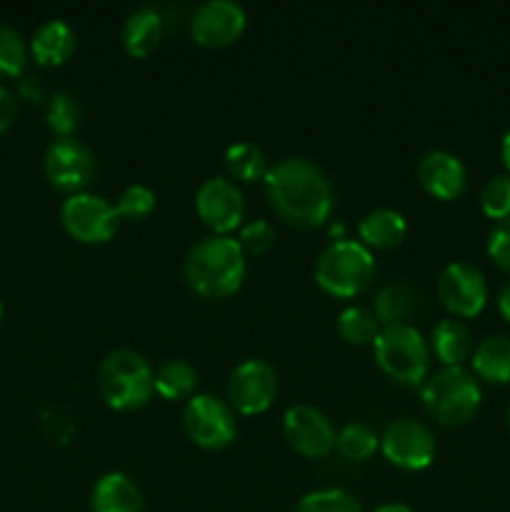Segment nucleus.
Returning a JSON list of instances; mask_svg holds the SVG:
<instances>
[{
    "label": "nucleus",
    "mask_w": 510,
    "mask_h": 512,
    "mask_svg": "<svg viewBox=\"0 0 510 512\" xmlns=\"http://www.w3.org/2000/svg\"><path fill=\"white\" fill-rule=\"evenodd\" d=\"M98 390L105 405L120 413L145 408L155 393V373L148 358L133 348H115L100 360Z\"/></svg>",
    "instance_id": "nucleus-3"
},
{
    "label": "nucleus",
    "mask_w": 510,
    "mask_h": 512,
    "mask_svg": "<svg viewBox=\"0 0 510 512\" xmlns=\"http://www.w3.org/2000/svg\"><path fill=\"white\" fill-rule=\"evenodd\" d=\"M163 30L165 18L160 13V8H155V5H138L123 20L120 40H123V48L133 58H145V55H150L160 45Z\"/></svg>",
    "instance_id": "nucleus-18"
},
{
    "label": "nucleus",
    "mask_w": 510,
    "mask_h": 512,
    "mask_svg": "<svg viewBox=\"0 0 510 512\" xmlns=\"http://www.w3.org/2000/svg\"><path fill=\"white\" fill-rule=\"evenodd\" d=\"M438 298L453 318H475L488 303V283L485 275L475 268L473 263H455L445 265L438 278Z\"/></svg>",
    "instance_id": "nucleus-14"
},
{
    "label": "nucleus",
    "mask_w": 510,
    "mask_h": 512,
    "mask_svg": "<svg viewBox=\"0 0 510 512\" xmlns=\"http://www.w3.org/2000/svg\"><path fill=\"white\" fill-rule=\"evenodd\" d=\"M283 435L290 448L303 458H325L335 450V430L333 420L318 410L315 405H293L283 415Z\"/></svg>",
    "instance_id": "nucleus-13"
},
{
    "label": "nucleus",
    "mask_w": 510,
    "mask_h": 512,
    "mask_svg": "<svg viewBox=\"0 0 510 512\" xmlns=\"http://www.w3.org/2000/svg\"><path fill=\"white\" fill-rule=\"evenodd\" d=\"M18 118V100L5 85H0V135L10 128Z\"/></svg>",
    "instance_id": "nucleus-35"
},
{
    "label": "nucleus",
    "mask_w": 510,
    "mask_h": 512,
    "mask_svg": "<svg viewBox=\"0 0 510 512\" xmlns=\"http://www.w3.org/2000/svg\"><path fill=\"white\" fill-rule=\"evenodd\" d=\"M238 243L245 255H263L275 245V228L270 220H248L240 225Z\"/></svg>",
    "instance_id": "nucleus-33"
},
{
    "label": "nucleus",
    "mask_w": 510,
    "mask_h": 512,
    "mask_svg": "<svg viewBox=\"0 0 510 512\" xmlns=\"http://www.w3.org/2000/svg\"><path fill=\"white\" fill-rule=\"evenodd\" d=\"M385 458L403 470H425L435 460L433 430L415 418H395L380 435Z\"/></svg>",
    "instance_id": "nucleus-11"
},
{
    "label": "nucleus",
    "mask_w": 510,
    "mask_h": 512,
    "mask_svg": "<svg viewBox=\"0 0 510 512\" xmlns=\"http://www.w3.org/2000/svg\"><path fill=\"white\" fill-rule=\"evenodd\" d=\"M143 490L130 475L105 473L90 493V512H143Z\"/></svg>",
    "instance_id": "nucleus-17"
},
{
    "label": "nucleus",
    "mask_w": 510,
    "mask_h": 512,
    "mask_svg": "<svg viewBox=\"0 0 510 512\" xmlns=\"http://www.w3.org/2000/svg\"><path fill=\"white\" fill-rule=\"evenodd\" d=\"M80 110L78 98L68 90H58L48 98V105H45V123H48L50 133L55 138H68L73 135V130L80 125Z\"/></svg>",
    "instance_id": "nucleus-28"
},
{
    "label": "nucleus",
    "mask_w": 510,
    "mask_h": 512,
    "mask_svg": "<svg viewBox=\"0 0 510 512\" xmlns=\"http://www.w3.org/2000/svg\"><path fill=\"white\" fill-rule=\"evenodd\" d=\"M28 60L25 40L13 25L0 23V78H18Z\"/></svg>",
    "instance_id": "nucleus-31"
},
{
    "label": "nucleus",
    "mask_w": 510,
    "mask_h": 512,
    "mask_svg": "<svg viewBox=\"0 0 510 512\" xmlns=\"http://www.w3.org/2000/svg\"><path fill=\"white\" fill-rule=\"evenodd\" d=\"M295 512H363V505L348 490L323 488L305 493L295 505Z\"/></svg>",
    "instance_id": "nucleus-29"
},
{
    "label": "nucleus",
    "mask_w": 510,
    "mask_h": 512,
    "mask_svg": "<svg viewBox=\"0 0 510 512\" xmlns=\"http://www.w3.org/2000/svg\"><path fill=\"white\" fill-rule=\"evenodd\" d=\"M508 430H510V405H508Z\"/></svg>",
    "instance_id": "nucleus-41"
},
{
    "label": "nucleus",
    "mask_w": 510,
    "mask_h": 512,
    "mask_svg": "<svg viewBox=\"0 0 510 512\" xmlns=\"http://www.w3.org/2000/svg\"><path fill=\"white\" fill-rule=\"evenodd\" d=\"M420 400H423L425 413L435 423L458 428L478 413L483 390H480V380L468 368L450 365L425 378V383L420 385Z\"/></svg>",
    "instance_id": "nucleus-4"
},
{
    "label": "nucleus",
    "mask_w": 510,
    "mask_h": 512,
    "mask_svg": "<svg viewBox=\"0 0 510 512\" xmlns=\"http://www.w3.org/2000/svg\"><path fill=\"white\" fill-rule=\"evenodd\" d=\"M195 388H198V370L188 360H165L155 370V390L165 400H190L195 395Z\"/></svg>",
    "instance_id": "nucleus-25"
},
{
    "label": "nucleus",
    "mask_w": 510,
    "mask_h": 512,
    "mask_svg": "<svg viewBox=\"0 0 510 512\" xmlns=\"http://www.w3.org/2000/svg\"><path fill=\"white\" fill-rule=\"evenodd\" d=\"M245 253L233 235H205L195 240L183 260L185 283L208 300H223L245 280Z\"/></svg>",
    "instance_id": "nucleus-2"
},
{
    "label": "nucleus",
    "mask_w": 510,
    "mask_h": 512,
    "mask_svg": "<svg viewBox=\"0 0 510 512\" xmlns=\"http://www.w3.org/2000/svg\"><path fill=\"white\" fill-rule=\"evenodd\" d=\"M360 243L370 250L398 248L408 235V220L395 208H373L358 223Z\"/></svg>",
    "instance_id": "nucleus-20"
},
{
    "label": "nucleus",
    "mask_w": 510,
    "mask_h": 512,
    "mask_svg": "<svg viewBox=\"0 0 510 512\" xmlns=\"http://www.w3.org/2000/svg\"><path fill=\"white\" fill-rule=\"evenodd\" d=\"M373 358L380 373L395 385L418 388L430 375V345L410 323L385 325L373 343Z\"/></svg>",
    "instance_id": "nucleus-5"
},
{
    "label": "nucleus",
    "mask_w": 510,
    "mask_h": 512,
    "mask_svg": "<svg viewBox=\"0 0 510 512\" xmlns=\"http://www.w3.org/2000/svg\"><path fill=\"white\" fill-rule=\"evenodd\" d=\"M158 195L150 185L143 183H130L120 190L118 200H115V210H118L120 220H130V223H140L148 218L155 210Z\"/></svg>",
    "instance_id": "nucleus-30"
},
{
    "label": "nucleus",
    "mask_w": 510,
    "mask_h": 512,
    "mask_svg": "<svg viewBox=\"0 0 510 512\" xmlns=\"http://www.w3.org/2000/svg\"><path fill=\"white\" fill-rule=\"evenodd\" d=\"M375 280V255L360 240L335 238L315 260V283L333 298H355Z\"/></svg>",
    "instance_id": "nucleus-6"
},
{
    "label": "nucleus",
    "mask_w": 510,
    "mask_h": 512,
    "mask_svg": "<svg viewBox=\"0 0 510 512\" xmlns=\"http://www.w3.org/2000/svg\"><path fill=\"white\" fill-rule=\"evenodd\" d=\"M418 183L438 200H455L465 193L468 168L455 153L443 148L428 150L418 160Z\"/></svg>",
    "instance_id": "nucleus-16"
},
{
    "label": "nucleus",
    "mask_w": 510,
    "mask_h": 512,
    "mask_svg": "<svg viewBox=\"0 0 510 512\" xmlns=\"http://www.w3.org/2000/svg\"><path fill=\"white\" fill-rule=\"evenodd\" d=\"M500 158H503L505 170H508L510 175V130L503 135V143H500Z\"/></svg>",
    "instance_id": "nucleus-38"
},
{
    "label": "nucleus",
    "mask_w": 510,
    "mask_h": 512,
    "mask_svg": "<svg viewBox=\"0 0 510 512\" xmlns=\"http://www.w3.org/2000/svg\"><path fill=\"white\" fill-rule=\"evenodd\" d=\"M75 30L68 20L50 18L35 28L30 38V53L40 65H63L75 53Z\"/></svg>",
    "instance_id": "nucleus-19"
},
{
    "label": "nucleus",
    "mask_w": 510,
    "mask_h": 512,
    "mask_svg": "<svg viewBox=\"0 0 510 512\" xmlns=\"http://www.w3.org/2000/svg\"><path fill=\"white\" fill-rule=\"evenodd\" d=\"M0 323H3V303H0Z\"/></svg>",
    "instance_id": "nucleus-40"
},
{
    "label": "nucleus",
    "mask_w": 510,
    "mask_h": 512,
    "mask_svg": "<svg viewBox=\"0 0 510 512\" xmlns=\"http://www.w3.org/2000/svg\"><path fill=\"white\" fill-rule=\"evenodd\" d=\"M430 353L443 363V368L450 365H463L473 355V333L468 325L458 318H443L435 323L433 333H430Z\"/></svg>",
    "instance_id": "nucleus-22"
},
{
    "label": "nucleus",
    "mask_w": 510,
    "mask_h": 512,
    "mask_svg": "<svg viewBox=\"0 0 510 512\" xmlns=\"http://www.w3.org/2000/svg\"><path fill=\"white\" fill-rule=\"evenodd\" d=\"M470 373L490 385H510V338L490 335L475 345L470 355Z\"/></svg>",
    "instance_id": "nucleus-21"
},
{
    "label": "nucleus",
    "mask_w": 510,
    "mask_h": 512,
    "mask_svg": "<svg viewBox=\"0 0 510 512\" xmlns=\"http://www.w3.org/2000/svg\"><path fill=\"white\" fill-rule=\"evenodd\" d=\"M183 430L203 450H223L238 438V420L228 400L210 393H198L185 403Z\"/></svg>",
    "instance_id": "nucleus-7"
},
{
    "label": "nucleus",
    "mask_w": 510,
    "mask_h": 512,
    "mask_svg": "<svg viewBox=\"0 0 510 512\" xmlns=\"http://www.w3.org/2000/svg\"><path fill=\"white\" fill-rule=\"evenodd\" d=\"M223 160L230 180H235V183H255V180H263L270 170L268 155L263 153V148L248 143V140L228 145Z\"/></svg>",
    "instance_id": "nucleus-24"
},
{
    "label": "nucleus",
    "mask_w": 510,
    "mask_h": 512,
    "mask_svg": "<svg viewBox=\"0 0 510 512\" xmlns=\"http://www.w3.org/2000/svg\"><path fill=\"white\" fill-rule=\"evenodd\" d=\"M373 512H413V508L405 503H383V505H378Z\"/></svg>",
    "instance_id": "nucleus-39"
},
{
    "label": "nucleus",
    "mask_w": 510,
    "mask_h": 512,
    "mask_svg": "<svg viewBox=\"0 0 510 512\" xmlns=\"http://www.w3.org/2000/svg\"><path fill=\"white\" fill-rule=\"evenodd\" d=\"M278 395V373L263 358H248L228 375V403L243 415H258L273 405Z\"/></svg>",
    "instance_id": "nucleus-10"
},
{
    "label": "nucleus",
    "mask_w": 510,
    "mask_h": 512,
    "mask_svg": "<svg viewBox=\"0 0 510 512\" xmlns=\"http://www.w3.org/2000/svg\"><path fill=\"white\" fill-rule=\"evenodd\" d=\"M60 220H63V228L85 245L108 243L118 233L120 225L115 205L105 200L103 195L85 193V190L63 200Z\"/></svg>",
    "instance_id": "nucleus-9"
},
{
    "label": "nucleus",
    "mask_w": 510,
    "mask_h": 512,
    "mask_svg": "<svg viewBox=\"0 0 510 512\" xmlns=\"http://www.w3.org/2000/svg\"><path fill=\"white\" fill-rule=\"evenodd\" d=\"M335 328H338V335L345 343L373 345L383 325L378 323V318H375V313L370 308H363V305H348V308L338 315V320H335Z\"/></svg>",
    "instance_id": "nucleus-27"
},
{
    "label": "nucleus",
    "mask_w": 510,
    "mask_h": 512,
    "mask_svg": "<svg viewBox=\"0 0 510 512\" xmlns=\"http://www.w3.org/2000/svg\"><path fill=\"white\" fill-rule=\"evenodd\" d=\"M480 208L488 218L498 220L510 218V175H493L480 190Z\"/></svg>",
    "instance_id": "nucleus-32"
},
{
    "label": "nucleus",
    "mask_w": 510,
    "mask_h": 512,
    "mask_svg": "<svg viewBox=\"0 0 510 512\" xmlns=\"http://www.w3.org/2000/svg\"><path fill=\"white\" fill-rule=\"evenodd\" d=\"M43 170L53 188L70 195L83 193L85 185L95 178L98 158L85 140L68 135L50 140L43 155Z\"/></svg>",
    "instance_id": "nucleus-8"
},
{
    "label": "nucleus",
    "mask_w": 510,
    "mask_h": 512,
    "mask_svg": "<svg viewBox=\"0 0 510 512\" xmlns=\"http://www.w3.org/2000/svg\"><path fill=\"white\" fill-rule=\"evenodd\" d=\"M380 448V435L363 420H350L335 435V450L348 463H365Z\"/></svg>",
    "instance_id": "nucleus-26"
},
{
    "label": "nucleus",
    "mask_w": 510,
    "mask_h": 512,
    "mask_svg": "<svg viewBox=\"0 0 510 512\" xmlns=\"http://www.w3.org/2000/svg\"><path fill=\"white\" fill-rule=\"evenodd\" d=\"M488 255L500 270L510 273V218L498 220L488 235Z\"/></svg>",
    "instance_id": "nucleus-34"
},
{
    "label": "nucleus",
    "mask_w": 510,
    "mask_h": 512,
    "mask_svg": "<svg viewBox=\"0 0 510 512\" xmlns=\"http://www.w3.org/2000/svg\"><path fill=\"white\" fill-rule=\"evenodd\" d=\"M418 308V293L405 280H390L375 290L373 313L378 323L383 325H403Z\"/></svg>",
    "instance_id": "nucleus-23"
},
{
    "label": "nucleus",
    "mask_w": 510,
    "mask_h": 512,
    "mask_svg": "<svg viewBox=\"0 0 510 512\" xmlns=\"http://www.w3.org/2000/svg\"><path fill=\"white\" fill-rule=\"evenodd\" d=\"M263 185L275 215L295 228H318L333 213V183L328 173L305 155H288L270 165Z\"/></svg>",
    "instance_id": "nucleus-1"
},
{
    "label": "nucleus",
    "mask_w": 510,
    "mask_h": 512,
    "mask_svg": "<svg viewBox=\"0 0 510 512\" xmlns=\"http://www.w3.org/2000/svg\"><path fill=\"white\" fill-rule=\"evenodd\" d=\"M20 93L28 100H43V83H40V78H35V75H25V78L20 80Z\"/></svg>",
    "instance_id": "nucleus-36"
},
{
    "label": "nucleus",
    "mask_w": 510,
    "mask_h": 512,
    "mask_svg": "<svg viewBox=\"0 0 510 512\" xmlns=\"http://www.w3.org/2000/svg\"><path fill=\"white\" fill-rule=\"evenodd\" d=\"M498 310H500V315H503V318L510 323V280L503 285V288H500Z\"/></svg>",
    "instance_id": "nucleus-37"
},
{
    "label": "nucleus",
    "mask_w": 510,
    "mask_h": 512,
    "mask_svg": "<svg viewBox=\"0 0 510 512\" xmlns=\"http://www.w3.org/2000/svg\"><path fill=\"white\" fill-rule=\"evenodd\" d=\"M248 15L235 0H203L190 15V35L205 48H223L243 35Z\"/></svg>",
    "instance_id": "nucleus-15"
},
{
    "label": "nucleus",
    "mask_w": 510,
    "mask_h": 512,
    "mask_svg": "<svg viewBox=\"0 0 510 512\" xmlns=\"http://www.w3.org/2000/svg\"><path fill=\"white\" fill-rule=\"evenodd\" d=\"M195 213L215 235H228L245 218V195L235 180L213 175L195 190Z\"/></svg>",
    "instance_id": "nucleus-12"
}]
</instances>
